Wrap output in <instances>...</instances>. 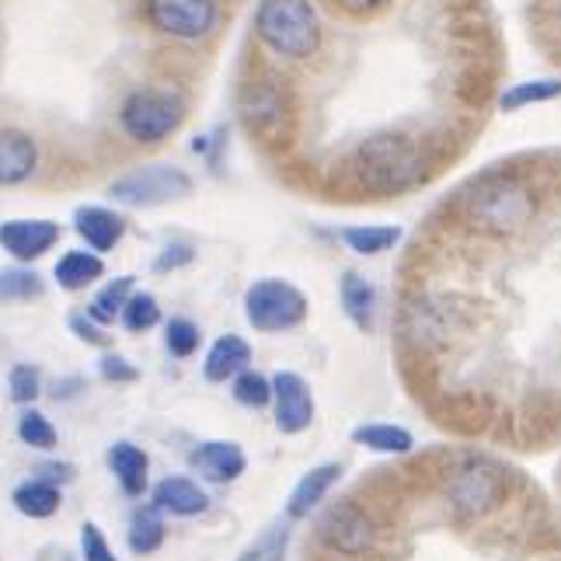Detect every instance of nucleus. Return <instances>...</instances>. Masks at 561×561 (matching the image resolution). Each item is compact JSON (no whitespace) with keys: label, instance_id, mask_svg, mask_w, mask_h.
<instances>
[{"label":"nucleus","instance_id":"obj_18","mask_svg":"<svg viewBox=\"0 0 561 561\" xmlns=\"http://www.w3.org/2000/svg\"><path fill=\"white\" fill-rule=\"evenodd\" d=\"M53 276H56V283H60V289H67V294H81V289L94 286L105 276V262H102L99 251L73 248V251H67V255H60Z\"/></svg>","mask_w":561,"mask_h":561},{"label":"nucleus","instance_id":"obj_22","mask_svg":"<svg viewBox=\"0 0 561 561\" xmlns=\"http://www.w3.org/2000/svg\"><path fill=\"white\" fill-rule=\"evenodd\" d=\"M339 294H342V307H345V314H350V321L363 328V332H370L374 314H377V289L359 273H345L339 283Z\"/></svg>","mask_w":561,"mask_h":561},{"label":"nucleus","instance_id":"obj_9","mask_svg":"<svg viewBox=\"0 0 561 561\" xmlns=\"http://www.w3.org/2000/svg\"><path fill=\"white\" fill-rule=\"evenodd\" d=\"M321 537L328 548L359 554L374 545V524L359 506H353V502H339V506H332L321 516Z\"/></svg>","mask_w":561,"mask_h":561},{"label":"nucleus","instance_id":"obj_4","mask_svg":"<svg viewBox=\"0 0 561 561\" xmlns=\"http://www.w3.org/2000/svg\"><path fill=\"white\" fill-rule=\"evenodd\" d=\"M244 318L255 332H289L307 318V297L286 279H255L244 289Z\"/></svg>","mask_w":561,"mask_h":561},{"label":"nucleus","instance_id":"obj_11","mask_svg":"<svg viewBox=\"0 0 561 561\" xmlns=\"http://www.w3.org/2000/svg\"><path fill=\"white\" fill-rule=\"evenodd\" d=\"M188 468L199 478L213 481V485H230V481H238L244 474L248 457L238 443L209 439V443H199V447L188 454Z\"/></svg>","mask_w":561,"mask_h":561},{"label":"nucleus","instance_id":"obj_8","mask_svg":"<svg viewBox=\"0 0 561 561\" xmlns=\"http://www.w3.org/2000/svg\"><path fill=\"white\" fill-rule=\"evenodd\" d=\"M60 224L56 220H4L0 224V248L8 251L14 262H38L60 244Z\"/></svg>","mask_w":561,"mask_h":561},{"label":"nucleus","instance_id":"obj_26","mask_svg":"<svg viewBox=\"0 0 561 561\" xmlns=\"http://www.w3.org/2000/svg\"><path fill=\"white\" fill-rule=\"evenodd\" d=\"M342 241L350 244L356 255H380V251L394 248L401 241V230L398 227H374V224H363V227H345L342 230Z\"/></svg>","mask_w":561,"mask_h":561},{"label":"nucleus","instance_id":"obj_31","mask_svg":"<svg viewBox=\"0 0 561 561\" xmlns=\"http://www.w3.org/2000/svg\"><path fill=\"white\" fill-rule=\"evenodd\" d=\"M286 548H289V527L276 524V527H268L262 537L251 540L238 561H286Z\"/></svg>","mask_w":561,"mask_h":561},{"label":"nucleus","instance_id":"obj_30","mask_svg":"<svg viewBox=\"0 0 561 561\" xmlns=\"http://www.w3.org/2000/svg\"><path fill=\"white\" fill-rule=\"evenodd\" d=\"M230 391H234V401L244 404V409H265V404H273V380L262 377L259 370H241Z\"/></svg>","mask_w":561,"mask_h":561},{"label":"nucleus","instance_id":"obj_25","mask_svg":"<svg viewBox=\"0 0 561 561\" xmlns=\"http://www.w3.org/2000/svg\"><path fill=\"white\" fill-rule=\"evenodd\" d=\"M133 297V276H119V279H108L99 294L91 297V304L84 311L99 321V324H115V318L123 314L126 300Z\"/></svg>","mask_w":561,"mask_h":561},{"label":"nucleus","instance_id":"obj_17","mask_svg":"<svg viewBox=\"0 0 561 561\" xmlns=\"http://www.w3.org/2000/svg\"><path fill=\"white\" fill-rule=\"evenodd\" d=\"M248 363H251V345L241 335H220L209 345L203 374L209 383H227V380H234L241 370H248Z\"/></svg>","mask_w":561,"mask_h":561},{"label":"nucleus","instance_id":"obj_6","mask_svg":"<svg viewBox=\"0 0 561 561\" xmlns=\"http://www.w3.org/2000/svg\"><path fill=\"white\" fill-rule=\"evenodd\" d=\"M192 179L175 164H144L119 175L108 185V196L123 206H161L171 199H185Z\"/></svg>","mask_w":561,"mask_h":561},{"label":"nucleus","instance_id":"obj_27","mask_svg":"<svg viewBox=\"0 0 561 561\" xmlns=\"http://www.w3.org/2000/svg\"><path fill=\"white\" fill-rule=\"evenodd\" d=\"M561 94V81L558 77H540V81H524V84H513L506 94L499 99V105L506 112H516V108H527V105H537V102H551Z\"/></svg>","mask_w":561,"mask_h":561},{"label":"nucleus","instance_id":"obj_36","mask_svg":"<svg viewBox=\"0 0 561 561\" xmlns=\"http://www.w3.org/2000/svg\"><path fill=\"white\" fill-rule=\"evenodd\" d=\"M70 332H73L77 339H81V342H88V345H105V342H108L105 324H99V321H94L88 311L70 314Z\"/></svg>","mask_w":561,"mask_h":561},{"label":"nucleus","instance_id":"obj_33","mask_svg":"<svg viewBox=\"0 0 561 561\" xmlns=\"http://www.w3.org/2000/svg\"><path fill=\"white\" fill-rule=\"evenodd\" d=\"M8 391H11V401L14 404H28L43 394V370L32 363H18L11 366V374H8Z\"/></svg>","mask_w":561,"mask_h":561},{"label":"nucleus","instance_id":"obj_28","mask_svg":"<svg viewBox=\"0 0 561 561\" xmlns=\"http://www.w3.org/2000/svg\"><path fill=\"white\" fill-rule=\"evenodd\" d=\"M14 433H18V439L25 443V447L43 450V454H49L56 443H60V433H56V425L43 412H35V409H25L22 415H18Z\"/></svg>","mask_w":561,"mask_h":561},{"label":"nucleus","instance_id":"obj_12","mask_svg":"<svg viewBox=\"0 0 561 561\" xmlns=\"http://www.w3.org/2000/svg\"><path fill=\"white\" fill-rule=\"evenodd\" d=\"M38 168V147L25 129H0V188L25 185Z\"/></svg>","mask_w":561,"mask_h":561},{"label":"nucleus","instance_id":"obj_14","mask_svg":"<svg viewBox=\"0 0 561 561\" xmlns=\"http://www.w3.org/2000/svg\"><path fill=\"white\" fill-rule=\"evenodd\" d=\"M105 463H108L112 478L119 481L123 495L140 499L150 489V457L137 447V443H129V439L112 443L105 454Z\"/></svg>","mask_w":561,"mask_h":561},{"label":"nucleus","instance_id":"obj_19","mask_svg":"<svg viewBox=\"0 0 561 561\" xmlns=\"http://www.w3.org/2000/svg\"><path fill=\"white\" fill-rule=\"evenodd\" d=\"M11 502H14V510L28 519H49L60 513L64 492H60V485H53L46 478H28L11 492Z\"/></svg>","mask_w":561,"mask_h":561},{"label":"nucleus","instance_id":"obj_1","mask_svg":"<svg viewBox=\"0 0 561 561\" xmlns=\"http://www.w3.org/2000/svg\"><path fill=\"white\" fill-rule=\"evenodd\" d=\"M255 32L286 60H307L321 46V25L311 0H262L255 11Z\"/></svg>","mask_w":561,"mask_h":561},{"label":"nucleus","instance_id":"obj_37","mask_svg":"<svg viewBox=\"0 0 561 561\" xmlns=\"http://www.w3.org/2000/svg\"><path fill=\"white\" fill-rule=\"evenodd\" d=\"M192 255H196V251H192V244L175 241V244H168V248L161 251L158 262H153V268H158V273H171V268L188 265V262H192Z\"/></svg>","mask_w":561,"mask_h":561},{"label":"nucleus","instance_id":"obj_3","mask_svg":"<svg viewBox=\"0 0 561 561\" xmlns=\"http://www.w3.org/2000/svg\"><path fill=\"white\" fill-rule=\"evenodd\" d=\"M425 161L412 140L374 137L359 147V175L377 192H401L422 179Z\"/></svg>","mask_w":561,"mask_h":561},{"label":"nucleus","instance_id":"obj_29","mask_svg":"<svg viewBox=\"0 0 561 561\" xmlns=\"http://www.w3.org/2000/svg\"><path fill=\"white\" fill-rule=\"evenodd\" d=\"M123 328L126 332H150L153 324H161V304L153 294H133L123 307V314H119Z\"/></svg>","mask_w":561,"mask_h":561},{"label":"nucleus","instance_id":"obj_5","mask_svg":"<svg viewBox=\"0 0 561 561\" xmlns=\"http://www.w3.org/2000/svg\"><path fill=\"white\" fill-rule=\"evenodd\" d=\"M140 18L150 32L179 43H196L217 28V0H140Z\"/></svg>","mask_w":561,"mask_h":561},{"label":"nucleus","instance_id":"obj_7","mask_svg":"<svg viewBox=\"0 0 561 561\" xmlns=\"http://www.w3.org/2000/svg\"><path fill=\"white\" fill-rule=\"evenodd\" d=\"M273 404H276V430L286 436H297L314 422V394L307 380L294 370H279L273 377Z\"/></svg>","mask_w":561,"mask_h":561},{"label":"nucleus","instance_id":"obj_34","mask_svg":"<svg viewBox=\"0 0 561 561\" xmlns=\"http://www.w3.org/2000/svg\"><path fill=\"white\" fill-rule=\"evenodd\" d=\"M81 558L84 561H119L99 524H84L81 527Z\"/></svg>","mask_w":561,"mask_h":561},{"label":"nucleus","instance_id":"obj_13","mask_svg":"<svg viewBox=\"0 0 561 561\" xmlns=\"http://www.w3.org/2000/svg\"><path fill=\"white\" fill-rule=\"evenodd\" d=\"M73 230L91 251L105 255V251H112L126 238V217L108 206H81L73 213Z\"/></svg>","mask_w":561,"mask_h":561},{"label":"nucleus","instance_id":"obj_16","mask_svg":"<svg viewBox=\"0 0 561 561\" xmlns=\"http://www.w3.org/2000/svg\"><path fill=\"white\" fill-rule=\"evenodd\" d=\"M342 468L339 463H318V468L307 471L294 492H289V502H286V516L289 519H304V516H311L318 506H321V499L332 492V485L339 481Z\"/></svg>","mask_w":561,"mask_h":561},{"label":"nucleus","instance_id":"obj_39","mask_svg":"<svg viewBox=\"0 0 561 561\" xmlns=\"http://www.w3.org/2000/svg\"><path fill=\"white\" fill-rule=\"evenodd\" d=\"M339 4H342L345 11H353V14H366V11H377V8H383L387 0H339Z\"/></svg>","mask_w":561,"mask_h":561},{"label":"nucleus","instance_id":"obj_20","mask_svg":"<svg viewBox=\"0 0 561 561\" xmlns=\"http://www.w3.org/2000/svg\"><path fill=\"white\" fill-rule=\"evenodd\" d=\"M502 492V481L495 471L489 468H471V471H460L454 495H457V506L460 510H471V513H485L495 506V499Z\"/></svg>","mask_w":561,"mask_h":561},{"label":"nucleus","instance_id":"obj_15","mask_svg":"<svg viewBox=\"0 0 561 561\" xmlns=\"http://www.w3.org/2000/svg\"><path fill=\"white\" fill-rule=\"evenodd\" d=\"M153 506H158L161 513H171V516H199L209 510V495L206 489L199 485V481L192 478H182V474H171L164 481H158L150 492Z\"/></svg>","mask_w":561,"mask_h":561},{"label":"nucleus","instance_id":"obj_24","mask_svg":"<svg viewBox=\"0 0 561 561\" xmlns=\"http://www.w3.org/2000/svg\"><path fill=\"white\" fill-rule=\"evenodd\" d=\"M353 439L359 447H370L377 454H409L415 447L409 430H401V425H383V422L359 425V430H353Z\"/></svg>","mask_w":561,"mask_h":561},{"label":"nucleus","instance_id":"obj_10","mask_svg":"<svg viewBox=\"0 0 561 561\" xmlns=\"http://www.w3.org/2000/svg\"><path fill=\"white\" fill-rule=\"evenodd\" d=\"M241 119L255 137L276 140L283 119H286V102L283 91L273 81H251L241 91Z\"/></svg>","mask_w":561,"mask_h":561},{"label":"nucleus","instance_id":"obj_23","mask_svg":"<svg viewBox=\"0 0 561 561\" xmlns=\"http://www.w3.org/2000/svg\"><path fill=\"white\" fill-rule=\"evenodd\" d=\"M43 294H46V283L35 268H28L22 262L11 268H0V304H28V300H38Z\"/></svg>","mask_w":561,"mask_h":561},{"label":"nucleus","instance_id":"obj_35","mask_svg":"<svg viewBox=\"0 0 561 561\" xmlns=\"http://www.w3.org/2000/svg\"><path fill=\"white\" fill-rule=\"evenodd\" d=\"M99 374H102V380H108V383H133V380H140V370H137V366H133V363H129L126 356H119V353L102 356Z\"/></svg>","mask_w":561,"mask_h":561},{"label":"nucleus","instance_id":"obj_2","mask_svg":"<svg viewBox=\"0 0 561 561\" xmlns=\"http://www.w3.org/2000/svg\"><path fill=\"white\" fill-rule=\"evenodd\" d=\"M115 119H119V129L129 144L158 147L185 123V102L171 88H133L115 112Z\"/></svg>","mask_w":561,"mask_h":561},{"label":"nucleus","instance_id":"obj_38","mask_svg":"<svg viewBox=\"0 0 561 561\" xmlns=\"http://www.w3.org/2000/svg\"><path fill=\"white\" fill-rule=\"evenodd\" d=\"M35 478H46L53 485H67V481H73V468L70 463H43V468L35 471Z\"/></svg>","mask_w":561,"mask_h":561},{"label":"nucleus","instance_id":"obj_32","mask_svg":"<svg viewBox=\"0 0 561 561\" xmlns=\"http://www.w3.org/2000/svg\"><path fill=\"white\" fill-rule=\"evenodd\" d=\"M199 324L196 321H188V318H171L164 324V345H168V353L175 356V359H188V356H196L199 350Z\"/></svg>","mask_w":561,"mask_h":561},{"label":"nucleus","instance_id":"obj_21","mask_svg":"<svg viewBox=\"0 0 561 561\" xmlns=\"http://www.w3.org/2000/svg\"><path fill=\"white\" fill-rule=\"evenodd\" d=\"M168 537V524H164V513L153 506H137L129 516V530H126V545L133 554H153Z\"/></svg>","mask_w":561,"mask_h":561}]
</instances>
